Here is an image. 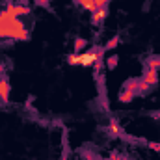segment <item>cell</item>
I'll return each mask as SVG.
<instances>
[{
	"label": "cell",
	"instance_id": "obj_1",
	"mask_svg": "<svg viewBox=\"0 0 160 160\" xmlns=\"http://www.w3.org/2000/svg\"><path fill=\"white\" fill-rule=\"evenodd\" d=\"M102 48H91V50H88V52H80V54H71L69 58H67V62L71 63V65H82V67H93L97 62H101V58H102Z\"/></svg>",
	"mask_w": 160,
	"mask_h": 160
},
{
	"label": "cell",
	"instance_id": "obj_2",
	"mask_svg": "<svg viewBox=\"0 0 160 160\" xmlns=\"http://www.w3.org/2000/svg\"><path fill=\"white\" fill-rule=\"evenodd\" d=\"M6 11L11 15V17H24V15H28L30 13V8L28 6H22V4H8L6 6Z\"/></svg>",
	"mask_w": 160,
	"mask_h": 160
},
{
	"label": "cell",
	"instance_id": "obj_3",
	"mask_svg": "<svg viewBox=\"0 0 160 160\" xmlns=\"http://www.w3.org/2000/svg\"><path fill=\"white\" fill-rule=\"evenodd\" d=\"M142 80H143L147 86H151V88L157 86V82H158V71H155V69H145Z\"/></svg>",
	"mask_w": 160,
	"mask_h": 160
},
{
	"label": "cell",
	"instance_id": "obj_4",
	"mask_svg": "<svg viewBox=\"0 0 160 160\" xmlns=\"http://www.w3.org/2000/svg\"><path fill=\"white\" fill-rule=\"evenodd\" d=\"M9 91H11V88H9L8 78H0V101L2 102L9 101Z\"/></svg>",
	"mask_w": 160,
	"mask_h": 160
},
{
	"label": "cell",
	"instance_id": "obj_5",
	"mask_svg": "<svg viewBox=\"0 0 160 160\" xmlns=\"http://www.w3.org/2000/svg\"><path fill=\"white\" fill-rule=\"evenodd\" d=\"M104 19H106V8H99L91 13V22L93 24H101Z\"/></svg>",
	"mask_w": 160,
	"mask_h": 160
},
{
	"label": "cell",
	"instance_id": "obj_6",
	"mask_svg": "<svg viewBox=\"0 0 160 160\" xmlns=\"http://www.w3.org/2000/svg\"><path fill=\"white\" fill-rule=\"evenodd\" d=\"M134 97H136V93H134L132 89H128V88H123L119 91V101L121 102H130Z\"/></svg>",
	"mask_w": 160,
	"mask_h": 160
},
{
	"label": "cell",
	"instance_id": "obj_7",
	"mask_svg": "<svg viewBox=\"0 0 160 160\" xmlns=\"http://www.w3.org/2000/svg\"><path fill=\"white\" fill-rule=\"evenodd\" d=\"M145 69H155V71H158L160 69V56H151V58L145 62Z\"/></svg>",
	"mask_w": 160,
	"mask_h": 160
},
{
	"label": "cell",
	"instance_id": "obj_8",
	"mask_svg": "<svg viewBox=\"0 0 160 160\" xmlns=\"http://www.w3.org/2000/svg\"><path fill=\"white\" fill-rule=\"evenodd\" d=\"M86 45H88V41H86V39L77 38L75 43H73V50H75V54H80V50H84V48H86Z\"/></svg>",
	"mask_w": 160,
	"mask_h": 160
},
{
	"label": "cell",
	"instance_id": "obj_9",
	"mask_svg": "<svg viewBox=\"0 0 160 160\" xmlns=\"http://www.w3.org/2000/svg\"><path fill=\"white\" fill-rule=\"evenodd\" d=\"M110 134H114V136H119L121 134V127L118 119H110Z\"/></svg>",
	"mask_w": 160,
	"mask_h": 160
},
{
	"label": "cell",
	"instance_id": "obj_10",
	"mask_svg": "<svg viewBox=\"0 0 160 160\" xmlns=\"http://www.w3.org/2000/svg\"><path fill=\"white\" fill-rule=\"evenodd\" d=\"M118 63H119V58H118V56H110V58L106 60V67H108L110 71H112V69H116V67H118Z\"/></svg>",
	"mask_w": 160,
	"mask_h": 160
},
{
	"label": "cell",
	"instance_id": "obj_11",
	"mask_svg": "<svg viewBox=\"0 0 160 160\" xmlns=\"http://www.w3.org/2000/svg\"><path fill=\"white\" fill-rule=\"evenodd\" d=\"M118 45H119V36H114L112 39H110L108 43H106V47H104V50H112V48H116Z\"/></svg>",
	"mask_w": 160,
	"mask_h": 160
},
{
	"label": "cell",
	"instance_id": "obj_12",
	"mask_svg": "<svg viewBox=\"0 0 160 160\" xmlns=\"http://www.w3.org/2000/svg\"><path fill=\"white\" fill-rule=\"evenodd\" d=\"M95 160H121V157H118V153H114L110 158H95Z\"/></svg>",
	"mask_w": 160,
	"mask_h": 160
},
{
	"label": "cell",
	"instance_id": "obj_13",
	"mask_svg": "<svg viewBox=\"0 0 160 160\" xmlns=\"http://www.w3.org/2000/svg\"><path fill=\"white\" fill-rule=\"evenodd\" d=\"M39 4H47V2H52V0H38Z\"/></svg>",
	"mask_w": 160,
	"mask_h": 160
},
{
	"label": "cell",
	"instance_id": "obj_14",
	"mask_svg": "<svg viewBox=\"0 0 160 160\" xmlns=\"http://www.w3.org/2000/svg\"><path fill=\"white\" fill-rule=\"evenodd\" d=\"M121 160H132V158H128V157H121Z\"/></svg>",
	"mask_w": 160,
	"mask_h": 160
},
{
	"label": "cell",
	"instance_id": "obj_15",
	"mask_svg": "<svg viewBox=\"0 0 160 160\" xmlns=\"http://www.w3.org/2000/svg\"><path fill=\"white\" fill-rule=\"evenodd\" d=\"M88 160H95V158H91V157H88Z\"/></svg>",
	"mask_w": 160,
	"mask_h": 160
}]
</instances>
